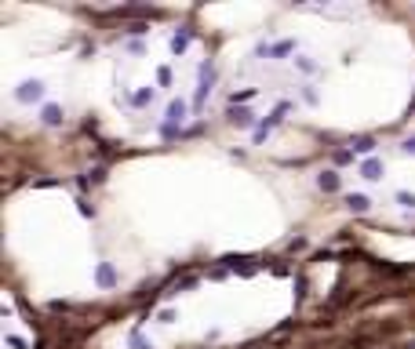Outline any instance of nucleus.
Wrapping results in <instances>:
<instances>
[{
    "instance_id": "nucleus-1",
    "label": "nucleus",
    "mask_w": 415,
    "mask_h": 349,
    "mask_svg": "<svg viewBox=\"0 0 415 349\" xmlns=\"http://www.w3.org/2000/svg\"><path fill=\"white\" fill-rule=\"evenodd\" d=\"M182 120H186V102L175 98L172 105H168V128H164V135H175V124H182Z\"/></svg>"
},
{
    "instance_id": "nucleus-2",
    "label": "nucleus",
    "mask_w": 415,
    "mask_h": 349,
    "mask_svg": "<svg viewBox=\"0 0 415 349\" xmlns=\"http://www.w3.org/2000/svg\"><path fill=\"white\" fill-rule=\"evenodd\" d=\"M40 95H44V84H40V80H29V84H22L19 91H15V98H19V102H29V98L37 102Z\"/></svg>"
},
{
    "instance_id": "nucleus-3",
    "label": "nucleus",
    "mask_w": 415,
    "mask_h": 349,
    "mask_svg": "<svg viewBox=\"0 0 415 349\" xmlns=\"http://www.w3.org/2000/svg\"><path fill=\"white\" fill-rule=\"evenodd\" d=\"M95 280H99L102 287H110V284H117V273H113V266H110V262H102V266L95 269Z\"/></svg>"
},
{
    "instance_id": "nucleus-4",
    "label": "nucleus",
    "mask_w": 415,
    "mask_h": 349,
    "mask_svg": "<svg viewBox=\"0 0 415 349\" xmlns=\"http://www.w3.org/2000/svg\"><path fill=\"white\" fill-rule=\"evenodd\" d=\"M317 186L324 189V193H335V189H339V175H335V171H324V175L317 178Z\"/></svg>"
},
{
    "instance_id": "nucleus-5",
    "label": "nucleus",
    "mask_w": 415,
    "mask_h": 349,
    "mask_svg": "<svg viewBox=\"0 0 415 349\" xmlns=\"http://www.w3.org/2000/svg\"><path fill=\"white\" fill-rule=\"evenodd\" d=\"M190 37H193L190 29H182V33H175V37H172V51H175V55H182V51L190 48Z\"/></svg>"
},
{
    "instance_id": "nucleus-6",
    "label": "nucleus",
    "mask_w": 415,
    "mask_h": 349,
    "mask_svg": "<svg viewBox=\"0 0 415 349\" xmlns=\"http://www.w3.org/2000/svg\"><path fill=\"white\" fill-rule=\"evenodd\" d=\"M361 175H364V178H372V182H375V178H382V164H379L375 157H372V160H364V168H361Z\"/></svg>"
},
{
    "instance_id": "nucleus-7",
    "label": "nucleus",
    "mask_w": 415,
    "mask_h": 349,
    "mask_svg": "<svg viewBox=\"0 0 415 349\" xmlns=\"http://www.w3.org/2000/svg\"><path fill=\"white\" fill-rule=\"evenodd\" d=\"M291 51H295V44H291V40H281L277 48H259V55H291Z\"/></svg>"
},
{
    "instance_id": "nucleus-8",
    "label": "nucleus",
    "mask_w": 415,
    "mask_h": 349,
    "mask_svg": "<svg viewBox=\"0 0 415 349\" xmlns=\"http://www.w3.org/2000/svg\"><path fill=\"white\" fill-rule=\"evenodd\" d=\"M346 204H350V211H368V196L364 193H350Z\"/></svg>"
},
{
    "instance_id": "nucleus-9",
    "label": "nucleus",
    "mask_w": 415,
    "mask_h": 349,
    "mask_svg": "<svg viewBox=\"0 0 415 349\" xmlns=\"http://www.w3.org/2000/svg\"><path fill=\"white\" fill-rule=\"evenodd\" d=\"M44 124H62V109H58V105H48V109H44Z\"/></svg>"
},
{
    "instance_id": "nucleus-10",
    "label": "nucleus",
    "mask_w": 415,
    "mask_h": 349,
    "mask_svg": "<svg viewBox=\"0 0 415 349\" xmlns=\"http://www.w3.org/2000/svg\"><path fill=\"white\" fill-rule=\"evenodd\" d=\"M353 149H357V153H372V149H375V142L368 139V135H361V139H353Z\"/></svg>"
},
{
    "instance_id": "nucleus-11",
    "label": "nucleus",
    "mask_w": 415,
    "mask_h": 349,
    "mask_svg": "<svg viewBox=\"0 0 415 349\" xmlns=\"http://www.w3.org/2000/svg\"><path fill=\"white\" fill-rule=\"evenodd\" d=\"M229 117H233V124H240V128H248V124H252V113H248V109H233Z\"/></svg>"
},
{
    "instance_id": "nucleus-12",
    "label": "nucleus",
    "mask_w": 415,
    "mask_h": 349,
    "mask_svg": "<svg viewBox=\"0 0 415 349\" xmlns=\"http://www.w3.org/2000/svg\"><path fill=\"white\" fill-rule=\"evenodd\" d=\"M131 102H135V105H146V102H153V87H146V91H138V95H131Z\"/></svg>"
},
{
    "instance_id": "nucleus-13",
    "label": "nucleus",
    "mask_w": 415,
    "mask_h": 349,
    "mask_svg": "<svg viewBox=\"0 0 415 349\" xmlns=\"http://www.w3.org/2000/svg\"><path fill=\"white\" fill-rule=\"evenodd\" d=\"M397 200H401V207H415V193H397Z\"/></svg>"
},
{
    "instance_id": "nucleus-14",
    "label": "nucleus",
    "mask_w": 415,
    "mask_h": 349,
    "mask_svg": "<svg viewBox=\"0 0 415 349\" xmlns=\"http://www.w3.org/2000/svg\"><path fill=\"white\" fill-rule=\"evenodd\" d=\"M157 80H160V84H172V69L160 66V69H157Z\"/></svg>"
},
{
    "instance_id": "nucleus-15",
    "label": "nucleus",
    "mask_w": 415,
    "mask_h": 349,
    "mask_svg": "<svg viewBox=\"0 0 415 349\" xmlns=\"http://www.w3.org/2000/svg\"><path fill=\"white\" fill-rule=\"evenodd\" d=\"M131 345H135V349H153V342H146L142 335H135V338H131Z\"/></svg>"
},
{
    "instance_id": "nucleus-16",
    "label": "nucleus",
    "mask_w": 415,
    "mask_h": 349,
    "mask_svg": "<svg viewBox=\"0 0 415 349\" xmlns=\"http://www.w3.org/2000/svg\"><path fill=\"white\" fill-rule=\"evenodd\" d=\"M175 320V309H160V324H172Z\"/></svg>"
},
{
    "instance_id": "nucleus-17",
    "label": "nucleus",
    "mask_w": 415,
    "mask_h": 349,
    "mask_svg": "<svg viewBox=\"0 0 415 349\" xmlns=\"http://www.w3.org/2000/svg\"><path fill=\"white\" fill-rule=\"evenodd\" d=\"M404 153H415V139H404Z\"/></svg>"
}]
</instances>
